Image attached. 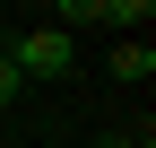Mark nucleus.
Wrapping results in <instances>:
<instances>
[{
  "label": "nucleus",
  "instance_id": "2",
  "mask_svg": "<svg viewBox=\"0 0 156 148\" xmlns=\"http://www.w3.org/2000/svg\"><path fill=\"white\" fill-rule=\"evenodd\" d=\"M113 79H156V52H147V35H139V44H122V52H113Z\"/></svg>",
  "mask_w": 156,
  "mask_h": 148
},
{
  "label": "nucleus",
  "instance_id": "1",
  "mask_svg": "<svg viewBox=\"0 0 156 148\" xmlns=\"http://www.w3.org/2000/svg\"><path fill=\"white\" fill-rule=\"evenodd\" d=\"M9 61H17V79H61V70H69V35L61 26H26L9 44Z\"/></svg>",
  "mask_w": 156,
  "mask_h": 148
},
{
  "label": "nucleus",
  "instance_id": "4",
  "mask_svg": "<svg viewBox=\"0 0 156 148\" xmlns=\"http://www.w3.org/2000/svg\"><path fill=\"white\" fill-rule=\"evenodd\" d=\"M95 148H139V139H122V131H113V139H95Z\"/></svg>",
  "mask_w": 156,
  "mask_h": 148
},
{
  "label": "nucleus",
  "instance_id": "3",
  "mask_svg": "<svg viewBox=\"0 0 156 148\" xmlns=\"http://www.w3.org/2000/svg\"><path fill=\"white\" fill-rule=\"evenodd\" d=\"M17 87H26V79H17V61L0 52V105H17Z\"/></svg>",
  "mask_w": 156,
  "mask_h": 148
}]
</instances>
